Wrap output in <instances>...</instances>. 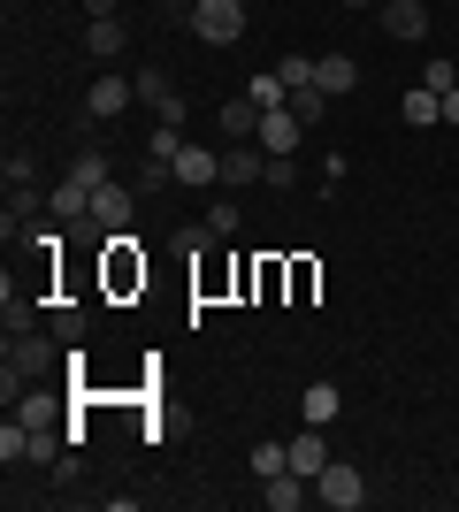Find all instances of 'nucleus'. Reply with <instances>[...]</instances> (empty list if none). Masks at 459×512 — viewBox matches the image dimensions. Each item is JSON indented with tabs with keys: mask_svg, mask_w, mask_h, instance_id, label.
I'll return each instance as SVG.
<instances>
[{
	"mask_svg": "<svg viewBox=\"0 0 459 512\" xmlns=\"http://www.w3.org/2000/svg\"><path fill=\"white\" fill-rule=\"evenodd\" d=\"M345 8H383V0H345Z\"/></svg>",
	"mask_w": 459,
	"mask_h": 512,
	"instance_id": "c9c22d12",
	"label": "nucleus"
},
{
	"mask_svg": "<svg viewBox=\"0 0 459 512\" xmlns=\"http://www.w3.org/2000/svg\"><path fill=\"white\" fill-rule=\"evenodd\" d=\"M138 184H146V192H169V184H176V161H153V153H146V169H138Z\"/></svg>",
	"mask_w": 459,
	"mask_h": 512,
	"instance_id": "7c9ffc66",
	"label": "nucleus"
},
{
	"mask_svg": "<svg viewBox=\"0 0 459 512\" xmlns=\"http://www.w3.org/2000/svg\"><path fill=\"white\" fill-rule=\"evenodd\" d=\"M108 283H115V291L146 283V260H138V237L131 230H108Z\"/></svg>",
	"mask_w": 459,
	"mask_h": 512,
	"instance_id": "39448f33",
	"label": "nucleus"
},
{
	"mask_svg": "<svg viewBox=\"0 0 459 512\" xmlns=\"http://www.w3.org/2000/svg\"><path fill=\"white\" fill-rule=\"evenodd\" d=\"M245 100H253V107H291V85H284V69H261V77L245 85Z\"/></svg>",
	"mask_w": 459,
	"mask_h": 512,
	"instance_id": "aec40b11",
	"label": "nucleus"
},
{
	"mask_svg": "<svg viewBox=\"0 0 459 512\" xmlns=\"http://www.w3.org/2000/svg\"><path fill=\"white\" fill-rule=\"evenodd\" d=\"M161 8H192V0H161Z\"/></svg>",
	"mask_w": 459,
	"mask_h": 512,
	"instance_id": "e433bc0d",
	"label": "nucleus"
},
{
	"mask_svg": "<svg viewBox=\"0 0 459 512\" xmlns=\"http://www.w3.org/2000/svg\"><path fill=\"white\" fill-rule=\"evenodd\" d=\"M54 367H69V344L62 337H8V375H0L8 406H16V390H31L39 375H54Z\"/></svg>",
	"mask_w": 459,
	"mask_h": 512,
	"instance_id": "f257e3e1",
	"label": "nucleus"
},
{
	"mask_svg": "<svg viewBox=\"0 0 459 512\" xmlns=\"http://www.w3.org/2000/svg\"><path fill=\"white\" fill-rule=\"evenodd\" d=\"M452 314H459V306H452Z\"/></svg>",
	"mask_w": 459,
	"mask_h": 512,
	"instance_id": "4c0bfd02",
	"label": "nucleus"
},
{
	"mask_svg": "<svg viewBox=\"0 0 459 512\" xmlns=\"http://www.w3.org/2000/svg\"><path fill=\"white\" fill-rule=\"evenodd\" d=\"M207 230H215V237H238V199H215V207H207Z\"/></svg>",
	"mask_w": 459,
	"mask_h": 512,
	"instance_id": "c756f323",
	"label": "nucleus"
},
{
	"mask_svg": "<svg viewBox=\"0 0 459 512\" xmlns=\"http://www.w3.org/2000/svg\"><path fill=\"white\" fill-rule=\"evenodd\" d=\"M314 497H322L329 512H360V505H368V482H360V467H345V459H329V467L314 474Z\"/></svg>",
	"mask_w": 459,
	"mask_h": 512,
	"instance_id": "7ed1b4c3",
	"label": "nucleus"
},
{
	"mask_svg": "<svg viewBox=\"0 0 459 512\" xmlns=\"http://www.w3.org/2000/svg\"><path fill=\"white\" fill-rule=\"evenodd\" d=\"M314 85H322L329 100H337V92H352V85H360V62H352V54H322V62H314Z\"/></svg>",
	"mask_w": 459,
	"mask_h": 512,
	"instance_id": "dca6fc26",
	"label": "nucleus"
},
{
	"mask_svg": "<svg viewBox=\"0 0 459 512\" xmlns=\"http://www.w3.org/2000/svg\"><path fill=\"white\" fill-rule=\"evenodd\" d=\"M131 107H138L131 77H115V69H108V77H92V92H85V115H92V123H115V115H131Z\"/></svg>",
	"mask_w": 459,
	"mask_h": 512,
	"instance_id": "20e7f679",
	"label": "nucleus"
},
{
	"mask_svg": "<svg viewBox=\"0 0 459 512\" xmlns=\"http://www.w3.org/2000/svg\"><path fill=\"white\" fill-rule=\"evenodd\" d=\"M322 467H329V444H322V428L306 421L299 436H291V474H306V482H314Z\"/></svg>",
	"mask_w": 459,
	"mask_h": 512,
	"instance_id": "9d476101",
	"label": "nucleus"
},
{
	"mask_svg": "<svg viewBox=\"0 0 459 512\" xmlns=\"http://www.w3.org/2000/svg\"><path fill=\"white\" fill-rule=\"evenodd\" d=\"M322 100H329L322 85H299L291 92V115H299V123H322Z\"/></svg>",
	"mask_w": 459,
	"mask_h": 512,
	"instance_id": "c85d7f7f",
	"label": "nucleus"
},
{
	"mask_svg": "<svg viewBox=\"0 0 459 512\" xmlns=\"http://www.w3.org/2000/svg\"><path fill=\"white\" fill-rule=\"evenodd\" d=\"M299 413H306V421H314V428H329V421H337V413H345V398H337V383H314V390H306V398H299Z\"/></svg>",
	"mask_w": 459,
	"mask_h": 512,
	"instance_id": "6ab92c4d",
	"label": "nucleus"
},
{
	"mask_svg": "<svg viewBox=\"0 0 459 512\" xmlns=\"http://www.w3.org/2000/svg\"><path fill=\"white\" fill-rule=\"evenodd\" d=\"M375 16H383V31H391V39H429V8H421V0H383V8H375Z\"/></svg>",
	"mask_w": 459,
	"mask_h": 512,
	"instance_id": "423d86ee",
	"label": "nucleus"
},
{
	"mask_svg": "<svg viewBox=\"0 0 459 512\" xmlns=\"http://www.w3.org/2000/svg\"><path fill=\"white\" fill-rule=\"evenodd\" d=\"M92 222H100V230H123V222H131V184H100V192H92Z\"/></svg>",
	"mask_w": 459,
	"mask_h": 512,
	"instance_id": "1a4fd4ad",
	"label": "nucleus"
},
{
	"mask_svg": "<svg viewBox=\"0 0 459 512\" xmlns=\"http://www.w3.org/2000/svg\"><path fill=\"white\" fill-rule=\"evenodd\" d=\"M115 8H123V0H85V16L100 23V16H115Z\"/></svg>",
	"mask_w": 459,
	"mask_h": 512,
	"instance_id": "72a5a7b5",
	"label": "nucleus"
},
{
	"mask_svg": "<svg viewBox=\"0 0 459 512\" xmlns=\"http://www.w3.org/2000/svg\"><path fill=\"white\" fill-rule=\"evenodd\" d=\"M54 337H62V344H85V306H54Z\"/></svg>",
	"mask_w": 459,
	"mask_h": 512,
	"instance_id": "cd10ccee",
	"label": "nucleus"
},
{
	"mask_svg": "<svg viewBox=\"0 0 459 512\" xmlns=\"http://www.w3.org/2000/svg\"><path fill=\"white\" fill-rule=\"evenodd\" d=\"M192 31L207 46H238L245 39V0H192Z\"/></svg>",
	"mask_w": 459,
	"mask_h": 512,
	"instance_id": "f03ea898",
	"label": "nucleus"
},
{
	"mask_svg": "<svg viewBox=\"0 0 459 512\" xmlns=\"http://www.w3.org/2000/svg\"><path fill=\"white\" fill-rule=\"evenodd\" d=\"M284 467H291V444H268L261 436V444H253V474L268 482V474H284Z\"/></svg>",
	"mask_w": 459,
	"mask_h": 512,
	"instance_id": "393cba45",
	"label": "nucleus"
},
{
	"mask_svg": "<svg viewBox=\"0 0 459 512\" xmlns=\"http://www.w3.org/2000/svg\"><path fill=\"white\" fill-rule=\"evenodd\" d=\"M398 115H406V123H414V130H429V123H444V100H437V92H429V85H414V92H406V100H398Z\"/></svg>",
	"mask_w": 459,
	"mask_h": 512,
	"instance_id": "a211bd4d",
	"label": "nucleus"
},
{
	"mask_svg": "<svg viewBox=\"0 0 459 512\" xmlns=\"http://www.w3.org/2000/svg\"><path fill=\"white\" fill-rule=\"evenodd\" d=\"M31 214H39V192H8V214H0V237L16 245V230L31 222Z\"/></svg>",
	"mask_w": 459,
	"mask_h": 512,
	"instance_id": "4be33fe9",
	"label": "nucleus"
},
{
	"mask_svg": "<svg viewBox=\"0 0 459 512\" xmlns=\"http://www.w3.org/2000/svg\"><path fill=\"white\" fill-rule=\"evenodd\" d=\"M0 321H8V337H31V321H39V306L16 291V276H0Z\"/></svg>",
	"mask_w": 459,
	"mask_h": 512,
	"instance_id": "ddd939ff",
	"label": "nucleus"
},
{
	"mask_svg": "<svg viewBox=\"0 0 459 512\" xmlns=\"http://www.w3.org/2000/svg\"><path fill=\"white\" fill-rule=\"evenodd\" d=\"M276 69H284V85H291V92H299V85H314V54H284Z\"/></svg>",
	"mask_w": 459,
	"mask_h": 512,
	"instance_id": "2f4dec72",
	"label": "nucleus"
},
{
	"mask_svg": "<svg viewBox=\"0 0 459 512\" xmlns=\"http://www.w3.org/2000/svg\"><path fill=\"white\" fill-rule=\"evenodd\" d=\"M54 413H62V398H54V390H23V398H16V421H23V428H54Z\"/></svg>",
	"mask_w": 459,
	"mask_h": 512,
	"instance_id": "f3484780",
	"label": "nucleus"
},
{
	"mask_svg": "<svg viewBox=\"0 0 459 512\" xmlns=\"http://www.w3.org/2000/svg\"><path fill=\"white\" fill-rule=\"evenodd\" d=\"M69 184L100 192V184H108V153H77V161H69Z\"/></svg>",
	"mask_w": 459,
	"mask_h": 512,
	"instance_id": "5701e85b",
	"label": "nucleus"
},
{
	"mask_svg": "<svg viewBox=\"0 0 459 512\" xmlns=\"http://www.w3.org/2000/svg\"><path fill=\"white\" fill-rule=\"evenodd\" d=\"M261 497H268V512H299L306 497H314V482L284 467V474H268V482H261Z\"/></svg>",
	"mask_w": 459,
	"mask_h": 512,
	"instance_id": "6e6552de",
	"label": "nucleus"
},
{
	"mask_svg": "<svg viewBox=\"0 0 459 512\" xmlns=\"http://www.w3.org/2000/svg\"><path fill=\"white\" fill-rule=\"evenodd\" d=\"M421 85H429V92H437V100H444V92L459 85V62H429V69H421Z\"/></svg>",
	"mask_w": 459,
	"mask_h": 512,
	"instance_id": "473e14b6",
	"label": "nucleus"
},
{
	"mask_svg": "<svg viewBox=\"0 0 459 512\" xmlns=\"http://www.w3.org/2000/svg\"><path fill=\"white\" fill-rule=\"evenodd\" d=\"M176 184H222V153L184 146V153H176Z\"/></svg>",
	"mask_w": 459,
	"mask_h": 512,
	"instance_id": "2eb2a0df",
	"label": "nucleus"
},
{
	"mask_svg": "<svg viewBox=\"0 0 459 512\" xmlns=\"http://www.w3.org/2000/svg\"><path fill=\"white\" fill-rule=\"evenodd\" d=\"M131 85H138V100H146V107L176 100V92H169V77H161V69H153V62H138V77H131Z\"/></svg>",
	"mask_w": 459,
	"mask_h": 512,
	"instance_id": "b1692460",
	"label": "nucleus"
},
{
	"mask_svg": "<svg viewBox=\"0 0 459 512\" xmlns=\"http://www.w3.org/2000/svg\"><path fill=\"white\" fill-rule=\"evenodd\" d=\"M62 444H69V428H31V451H23V459H31V467H54Z\"/></svg>",
	"mask_w": 459,
	"mask_h": 512,
	"instance_id": "412c9836",
	"label": "nucleus"
},
{
	"mask_svg": "<svg viewBox=\"0 0 459 512\" xmlns=\"http://www.w3.org/2000/svg\"><path fill=\"white\" fill-rule=\"evenodd\" d=\"M444 123H452V130H459V85H452V92H444Z\"/></svg>",
	"mask_w": 459,
	"mask_h": 512,
	"instance_id": "f704fd0d",
	"label": "nucleus"
},
{
	"mask_svg": "<svg viewBox=\"0 0 459 512\" xmlns=\"http://www.w3.org/2000/svg\"><path fill=\"white\" fill-rule=\"evenodd\" d=\"M261 184H268V192H291V184H299V161H291V153H268Z\"/></svg>",
	"mask_w": 459,
	"mask_h": 512,
	"instance_id": "a878e982",
	"label": "nucleus"
},
{
	"mask_svg": "<svg viewBox=\"0 0 459 512\" xmlns=\"http://www.w3.org/2000/svg\"><path fill=\"white\" fill-rule=\"evenodd\" d=\"M31 153H8V161H0V184H8V192H31Z\"/></svg>",
	"mask_w": 459,
	"mask_h": 512,
	"instance_id": "bb28decb",
	"label": "nucleus"
},
{
	"mask_svg": "<svg viewBox=\"0 0 459 512\" xmlns=\"http://www.w3.org/2000/svg\"><path fill=\"white\" fill-rule=\"evenodd\" d=\"M123 46H131V31H123V16H100V23H92V31H85V54H92V62H115Z\"/></svg>",
	"mask_w": 459,
	"mask_h": 512,
	"instance_id": "4468645a",
	"label": "nucleus"
},
{
	"mask_svg": "<svg viewBox=\"0 0 459 512\" xmlns=\"http://www.w3.org/2000/svg\"><path fill=\"white\" fill-rule=\"evenodd\" d=\"M299 115H291V107H268V115H261V138H253V146H261V153H299Z\"/></svg>",
	"mask_w": 459,
	"mask_h": 512,
	"instance_id": "0eeeda50",
	"label": "nucleus"
},
{
	"mask_svg": "<svg viewBox=\"0 0 459 512\" xmlns=\"http://www.w3.org/2000/svg\"><path fill=\"white\" fill-rule=\"evenodd\" d=\"M261 115H268V107H253V100H230V107L215 115V123H222V138H230V146H245V138H261Z\"/></svg>",
	"mask_w": 459,
	"mask_h": 512,
	"instance_id": "9b49d317",
	"label": "nucleus"
},
{
	"mask_svg": "<svg viewBox=\"0 0 459 512\" xmlns=\"http://www.w3.org/2000/svg\"><path fill=\"white\" fill-rule=\"evenodd\" d=\"M261 169H268V153L245 138V146H230L222 153V184H261Z\"/></svg>",
	"mask_w": 459,
	"mask_h": 512,
	"instance_id": "f8f14e48",
	"label": "nucleus"
}]
</instances>
